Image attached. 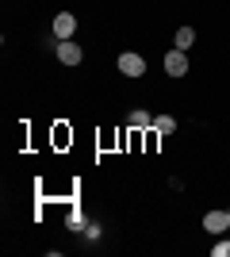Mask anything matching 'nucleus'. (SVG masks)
<instances>
[{
  "label": "nucleus",
  "instance_id": "obj_7",
  "mask_svg": "<svg viewBox=\"0 0 230 257\" xmlns=\"http://www.w3.org/2000/svg\"><path fill=\"white\" fill-rule=\"evenodd\" d=\"M127 123H131V131H146V127H153L150 111H142V107H134V111H131V119H127Z\"/></svg>",
  "mask_w": 230,
  "mask_h": 257
},
{
  "label": "nucleus",
  "instance_id": "obj_2",
  "mask_svg": "<svg viewBox=\"0 0 230 257\" xmlns=\"http://www.w3.org/2000/svg\"><path fill=\"white\" fill-rule=\"evenodd\" d=\"M115 65H119V73H123V77H142V73H146L142 54H131V50L119 54V62H115Z\"/></svg>",
  "mask_w": 230,
  "mask_h": 257
},
{
  "label": "nucleus",
  "instance_id": "obj_4",
  "mask_svg": "<svg viewBox=\"0 0 230 257\" xmlns=\"http://www.w3.org/2000/svg\"><path fill=\"white\" fill-rule=\"evenodd\" d=\"M226 226H230V211H207L203 215V230L207 234H222Z\"/></svg>",
  "mask_w": 230,
  "mask_h": 257
},
{
  "label": "nucleus",
  "instance_id": "obj_5",
  "mask_svg": "<svg viewBox=\"0 0 230 257\" xmlns=\"http://www.w3.org/2000/svg\"><path fill=\"white\" fill-rule=\"evenodd\" d=\"M73 31H77V16H69V12L54 16V39H73Z\"/></svg>",
  "mask_w": 230,
  "mask_h": 257
},
{
  "label": "nucleus",
  "instance_id": "obj_1",
  "mask_svg": "<svg viewBox=\"0 0 230 257\" xmlns=\"http://www.w3.org/2000/svg\"><path fill=\"white\" fill-rule=\"evenodd\" d=\"M54 54H58V62H62V65H81V58H85V50H81L73 39H62V43L54 46Z\"/></svg>",
  "mask_w": 230,
  "mask_h": 257
},
{
  "label": "nucleus",
  "instance_id": "obj_9",
  "mask_svg": "<svg viewBox=\"0 0 230 257\" xmlns=\"http://www.w3.org/2000/svg\"><path fill=\"white\" fill-rule=\"evenodd\" d=\"M211 257H230V242H219V246H211Z\"/></svg>",
  "mask_w": 230,
  "mask_h": 257
},
{
  "label": "nucleus",
  "instance_id": "obj_3",
  "mask_svg": "<svg viewBox=\"0 0 230 257\" xmlns=\"http://www.w3.org/2000/svg\"><path fill=\"white\" fill-rule=\"evenodd\" d=\"M165 73L169 77H184L188 73V50H176L173 46V50L165 54Z\"/></svg>",
  "mask_w": 230,
  "mask_h": 257
},
{
  "label": "nucleus",
  "instance_id": "obj_8",
  "mask_svg": "<svg viewBox=\"0 0 230 257\" xmlns=\"http://www.w3.org/2000/svg\"><path fill=\"white\" fill-rule=\"evenodd\" d=\"M153 131H157V135H173V131H176V119L173 115H157V119H153Z\"/></svg>",
  "mask_w": 230,
  "mask_h": 257
},
{
  "label": "nucleus",
  "instance_id": "obj_6",
  "mask_svg": "<svg viewBox=\"0 0 230 257\" xmlns=\"http://www.w3.org/2000/svg\"><path fill=\"white\" fill-rule=\"evenodd\" d=\"M192 43H196V31H192V27H180V31L173 35V46H176V50H192Z\"/></svg>",
  "mask_w": 230,
  "mask_h": 257
}]
</instances>
